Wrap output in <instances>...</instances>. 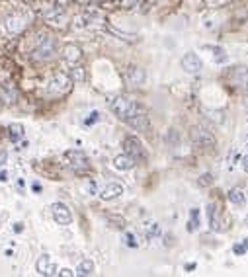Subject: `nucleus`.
<instances>
[{
    "mask_svg": "<svg viewBox=\"0 0 248 277\" xmlns=\"http://www.w3.org/2000/svg\"><path fill=\"white\" fill-rule=\"evenodd\" d=\"M123 150L129 156H133L135 160H143L145 158V148L137 137H125L123 139Z\"/></svg>",
    "mask_w": 248,
    "mask_h": 277,
    "instance_id": "nucleus-8",
    "label": "nucleus"
},
{
    "mask_svg": "<svg viewBox=\"0 0 248 277\" xmlns=\"http://www.w3.org/2000/svg\"><path fill=\"white\" fill-rule=\"evenodd\" d=\"M4 26H6V32L10 35H20L28 28V16L24 12H12L10 16H6Z\"/></svg>",
    "mask_w": 248,
    "mask_h": 277,
    "instance_id": "nucleus-6",
    "label": "nucleus"
},
{
    "mask_svg": "<svg viewBox=\"0 0 248 277\" xmlns=\"http://www.w3.org/2000/svg\"><path fill=\"white\" fill-rule=\"evenodd\" d=\"M94 273V262L92 260H82L75 269V275H92Z\"/></svg>",
    "mask_w": 248,
    "mask_h": 277,
    "instance_id": "nucleus-18",
    "label": "nucleus"
},
{
    "mask_svg": "<svg viewBox=\"0 0 248 277\" xmlns=\"http://www.w3.org/2000/svg\"><path fill=\"white\" fill-rule=\"evenodd\" d=\"M6 180V172H0V182H4Z\"/></svg>",
    "mask_w": 248,
    "mask_h": 277,
    "instance_id": "nucleus-34",
    "label": "nucleus"
},
{
    "mask_svg": "<svg viewBox=\"0 0 248 277\" xmlns=\"http://www.w3.org/2000/svg\"><path fill=\"white\" fill-rule=\"evenodd\" d=\"M108 221H109V224L116 226V229H123V226H125V219L119 217V215H109Z\"/></svg>",
    "mask_w": 248,
    "mask_h": 277,
    "instance_id": "nucleus-26",
    "label": "nucleus"
},
{
    "mask_svg": "<svg viewBox=\"0 0 248 277\" xmlns=\"http://www.w3.org/2000/svg\"><path fill=\"white\" fill-rule=\"evenodd\" d=\"M35 271H37L39 275H57L59 269H57V266L51 262L49 256H41V258L35 262Z\"/></svg>",
    "mask_w": 248,
    "mask_h": 277,
    "instance_id": "nucleus-13",
    "label": "nucleus"
},
{
    "mask_svg": "<svg viewBox=\"0 0 248 277\" xmlns=\"http://www.w3.org/2000/svg\"><path fill=\"white\" fill-rule=\"evenodd\" d=\"M244 92H246V94H248V84H246V88H244Z\"/></svg>",
    "mask_w": 248,
    "mask_h": 277,
    "instance_id": "nucleus-35",
    "label": "nucleus"
},
{
    "mask_svg": "<svg viewBox=\"0 0 248 277\" xmlns=\"http://www.w3.org/2000/svg\"><path fill=\"white\" fill-rule=\"evenodd\" d=\"M207 219H209V226H211V231H221V226H219V219H217V209L213 203H209L207 205Z\"/></svg>",
    "mask_w": 248,
    "mask_h": 277,
    "instance_id": "nucleus-20",
    "label": "nucleus"
},
{
    "mask_svg": "<svg viewBox=\"0 0 248 277\" xmlns=\"http://www.w3.org/2000/svg\"><path fill=\"white\" fill-rule=\"evenodd\" d=\"M63 59L69 65H78L82 59V49L76 43H65L63 45Z\"/></svg>",
    "mask_w": 248,
    "mask_h": 277,
    "instance_id": "nucleus-11",
    "label": "nucleus"
},
{
    "mask_svg": "<svg viewBox=\"0 0 248 277\" xmlns=\"http://www.w3.org/2000/svg\"><path fill=\"white\" fill-rule=\"evenodd\" d=\"M135 164H137V160H135L133 156L127 155V153L118 155L114 158V168H116V170H121V172H127L131 168H135Z\"/></svg>",
    "mask_w": 248,
    "mask_h": 277,
    "instance_id": "nucleus-16",
    "label": "nucleus"
},
{
    "mask_svg": "<svg viewBox=\"0 0 248 277\" xmlns=\"http://www.w3.org/2000/svg\"><path fill=\"white\" fill-rule=\"evenodd\" d=\"M143 231L147 234V238H156V236H161V224H156L154 221H149L143 224Z\"/></svg>",
    "mask_w": 248,
    "mask_h": 277,
    "instance_id": "nucleus-21",
    "label": "nucleus"
},
{
    "mask_svg": "<svg viewBox=\"0 0 248 277\" xmlns=\"http://www.w3.org/2000/svg\"><path fill=\"white\" fill-rule=\"evenodd\" d=\"M57 2H59V0H57Z\"/></svg>",
    "mask_w": 248,
    "mask_h": 277,
    "instance_id": "nucleus-37",
    "label": "nucleus"
},
{
    "mask_svg": "<svg viewBox=\"0 0 248 277\" xmlns=\"http://www.w3.org/2000/svg\"><path fill=\"white\" fill-rule=\"evenodd\" d=\"M204 67V63H201V59L195 55V53H186L182 57V68L186 72H190V74H197L199 70Z\"/></svg>",
    "mask_w": 248,
    "mask_h": 277,
    "instance_id": "nucleus-10",
    "label": "nucleus"
},
{
    "mask_svg": "<svg viewBox=\"0 0 248 277\" xmlns=\"http://www.w3.org/2000/svg\"><path fill=\"white\" fill-rule=\"evenodd\" d=\"M229 201H231L233 205H244V201H246V197H244L242 189L233 188L231 191H229Z\"/></svg>",
    "mask_w": 248,
    "mask_h": 277,
    "instance_id": "nucleus-23",
    "label": "nucleus"
},
{
    "mask_svg": "<svg viewBox=\"0 0 248 277\" xmlns=\"http://www.w3.org/2000/svg\"><path fill=\"white\" fill-rule=\"evenodd\" d=\"M123 191H125V189H123V186H121L119 182H109V184H106V188L100 191V199L114 201V199H118Z\"/></svg>",
    "mask_w": 248,
    "mask_h": 277,
    "instance_id": "nucleus-12",
    "label": "nucleus"
},
{
    "mask_svg": "<svg viewBox=\"0 0 248 277\" xmlns=\"http://www.w3.org/2000/svg\"><path fill=\"white\" fill-rule=\"evenodd\" d=\"M197 229H199V211L192 209V213H190V221H188V231H190V233H195Z\"/></svg>",
    "mask_w": 248,
    "mask_h": 277,
    "instance_id": "nucleus-24",
    "label": "nucleus"
},
{
    "mask_svg": "<svg viewBox=\"0 0 248 277\" xmlns=\"http://www.w3.org/2000/svg\"><path fill=\"white\" fill-rule=\"evenodd\" d=\"M90 115H92V117H90V119H86V125H90V123H94V121L98 119V117H100V113H98V111H92Z\"/></svg>",
    "mask_w": 248,
    "mask_h": 277,
    "instance_id": "nucleus-31",
    "label": "nucleus"
},
{
    "mask_svg": "<svg viewBox=\"0 0 248 277\" xmlns=\"http://www.w3.org/2000/svg\"><path fill=\"white\" fill-rule=\"evenodd\" d=\"M8 137H10L12 143H18L24 137V125L22 123H12L8 127Z\"/></svg>",
    "mask_w": 248,
    "mask_h": 277,
    "instance_id": "nucleus-19",
    "label": "nucleus"
},
{
    "mask_svg": "<svg viewBox=\"0 0 248 277\" xmlns=\"http://www.w3.org/2000/svg\"><path fill=\"white\" fill-rule=\"evenodd\" d=\"M57 275L73 277V275H75V271H73V269H69V267H63V269H59V271H57Z\"/></svg>",
    "mask_w": 248,
    "mask_h": 277,
    "instance_id": "nucleus-30",
    "label": "nucleus"
},
{
    "mask_svg": "<svg viewBox=\"0 0 248 277\" xmlns=\"http://www.w3.org/2000/svg\"><path fill=\"white\" fill-rule=\"evenodd\" d=\"M76 4H80V6H90V2L92 0H75Z\"/></svg>",
    "mask_w": 248,
    "mask_h": 277,
    "instance_id": "nucleus-33",
    "label": "nucleus"
},
{
    "mask_svg": "<svg viewBox=\"0 0 248 277\" xmlns=\"http://www.w3.org/2000/svg\"><path fill=\"white\" fill-rule=\"evenodd\" d=\"M190 139H192V143L197 144L204 150H213L217 144L215 135L211 133L207 127H201V125H195V127L190 129Z\"/></svg>",
    "mask_w": 248,
    "mask_h": 277,
    "instance_id": "nucleus-4",
    "label": "nucleus"
},
{
    "mask_svg": "<svg viewBox=\"0 0 248 277\" xmlns=\"http://www.w3.org/2000/svg\"><path fill=\"white\" fill-rule=\"evenodd\" d=\"M213 184V176L211 174H201L199 176V186H211Z\"/></svg>",
    "mask_w": 248,
    "mask_h": 277,
    "instance_id": "nucleus-29",
    "label": "nucleus"
},
{
    "mask_svg": "<svg viewBox=\"0 0 248 277\" xmlns=\"http://www.w3.org/2000/svg\"><path fill=\"white\" fill-rule=\"evenodd\" d=\"M106 30H108L111 35H116V37H119V39H123V41H129V43H135V41H137V35L135 34H125V32H121V30L114 28V26H108V23H106Z\"/></svg>",
    "mask_w": 248,
    "mask_h": 277,
    "instance_id": "nucleus-17",
    "label": "nucleus"
},
{
    "mask_svg": "<svg viewBox=\"0 0 248 277\" xmlns=\"http://www.w3.org/2000/svg\"><path fill=\"white\" fill-rule=\"evenodd\" d=\"M0 100H2V104H6V106L16 104V100H18V90L14 88L10 82H2L0 84Z\"/></svg>",
    "mask_w": 248,
    "mask_h": 277,
    "instance_id": "nucleus-15",
    "label": "nucleus"
},
{
    "mask_svg": "<svg viewBox=\"0 0 248 277\" xmlns=\"http://www.w3.org/2000/svg\"><path fill=\"white\" fill-rule=\"evenodd\" d=\"M51 215H53L55 222L61 224V226H69L73 222V213L65 203H53L51 205Z\"/></svg>",
    "mask_w": 248,
    "mask_h": 277,
    "instance_id": "nucleus-7",
    "label": "nucleus"
},
{
    "mask_svg": "<svg viewBox=\"0 0 248 277\" xmlns=\"http://www.w3.org/2000/svg\"><path fill=\"white\" fill-rule=\"evenodd\" d=\"M111 111L118 115L121 121L127 123L131 117H135L139 111H143V108L135 100L127 98V96H118V98L111 100Z\"/></svg>",
    "mask_w": 248,
    "mask_h": 277,
    "instance_id": "nucleus-1",
    "label": "nucleus"
},
{
    "mask_svg": "<svg viewBox=\"0 0 248 277\" xmlns=\"http://www.w3.org/2000/svg\"><path fill=\"white\" fill-rule=\"evenodd\" d=\"M65 160L76 174H86V172H90V160H88V156L82 150H66Z\"/></svg>",
    "mask_w": 248,
    "mask_h": 277,
    "instance_id": "nucleus-5",
    "label": "nucleus"
},
{
    "mask_svg": "<svg viewBox=\"0 0 248 277\" xmlns=\"http://www.w3.org/2000/svg\"><path fill=\"white\" fill-rule=\"evenodd\" d=\"M69 77L73 78V82H82L84 80V68L78 67V65H73V70H71Z\"/></svg>",
    "mask_w": 248,
    "mask_h": 277,
    "instance_id": "nucleus-25",
    "label": "nucleus"
},
{
    "mask_svg": "<svg viewBox=\"0 0 248 277\" xmlns=\"http://www.w3.org/2000/svg\"><path fill=\"white\" fill-rule=\"evenodd\" d=\"M73 78L65 74V72H59L49 80V86H47V94L53 96V98H63L66 96L71 90H73Z\"/></svg>",
    "mask_w": 248,
    "mask_h": 277,
    "instance_id": "nucleus-2",
    "label": "nucleus"
},
{
    "mask_svg": "<svg viewBox=\"0 0 248 277\" xmlns=\"http://www.w3.org/2000/svg\"><path fill=\"white\" fill-rule=\"evenodd\" d=\"M205 49L213 53V61H215V63H219V65H223V63H225V61H227V53H225V49H221V47H215V45H207Z\"/></svg>",
    "mask_w": 248,
    "mask_h": 277,
    "instance_id": "nucleus-22",
    "label": "nucleus"
},
{
    "mask_svg": "<svg viewBox=\"0 0 248 277\" xmlns=\"http://www.w3.org/2000/svg\"><path fill=\"white\" fill-rule=\"evenodd\" d=\"M231 82L238 88H246L248 84V67H233L231 68Z\"/></svg>",
    "mask_w": 248,
    "mask_h": 277,
    "instance_id": "nucleus-14",
    "label": "nucleus"
},
{
    "mask_svg": "<svg viewBox=\"0 0 248 277\" xmlns=\"http://www.w3.org/2000/svg\"><path fill=\"white\" fill-rule=\"evenodd\" d=\"M55 51H57L55 39L51 35H45V37H41V39L37 41L35 49L32 51V59L37 61V63H45V61H51V59H53Z\"/></svg>",
    "mask_w": 248,
    "mask_h": 277,
    "instance_id": "nucleus-3",
    "label": "nucleus"
},
{
    "mask_svg": "<svg viewBox=\"0 0 248 277\" xmlns=\"http://www.w3.org/2000/svg\"><path fill=\"white\" fill-rule=\"evenodd\" d=\"M123 240H125V244H127L129 248H137V246H139V242H137V238H135V234L133 233H125Z\"/></svg>",
    "mask_w": 248,
    "mask_h": 277,
    "instance_id": "nucleus-28",
    "label": "nucleus"
},
{
    "mask_svg": "<svg viewBox=\"0 0 248 277\" xmlns=\"http://www.w3.org/2000/svg\"><path fill=\"white\" fill-rule=\"evenodd\" d=\"M145 78H147L145 70L141 67H137V65H129V67L125 68V80H127V84H131V86H143Z\"/></svg>",
    "mask_w": 248,
    "mask_h": 277,
    "instance_id": "nucleus-9",
    "label": "nucleus"
},
{
    "mask_svg": "<svg viewBox=\"0 0 248 277\" xmlns=\"http://www.w3.org/2000/svg\"><path fill=\"white\" fill-rule=\"evenodd\" d=\"M246 226H248V217H246Z\"/></svg>",
    "mask_w": 248,
    "mask_h": 277,
    "instance_id": "nucleus-36",
    "label": "nucleus"
},
{
    "mask_svg": "<svg viewBox=\"0 0 248 277\" xmlns=\"http://www.w3.org/2000/svg\"><path fill=\"white\" fill-rule=\"evenodd\" d=\"M233 252H235L237 256L246 254V252H248V238H244V240H242V244H235V246H233Z\"/></svg>",
    "mask_w": 248,
    "mask_h": 277,
    "instance_id": "nucleus-27",
    "label": "nucleus"
},
{
    "mask_svg": "<svg viewBox=\"0 0 248 277\" xmlns=\"http://www.w3.org/2000/svg\"><path fill=\"white\" fill-rule=\"evenodd\" d=\"M242 170H244V172L248 174V155L242 158Z\"/></svg>",
    "mask_w": 248,
    "mask_h": 277,
    "instance_id": "nucleus-32",
    "label": "nucleus"
}]
</instances>
